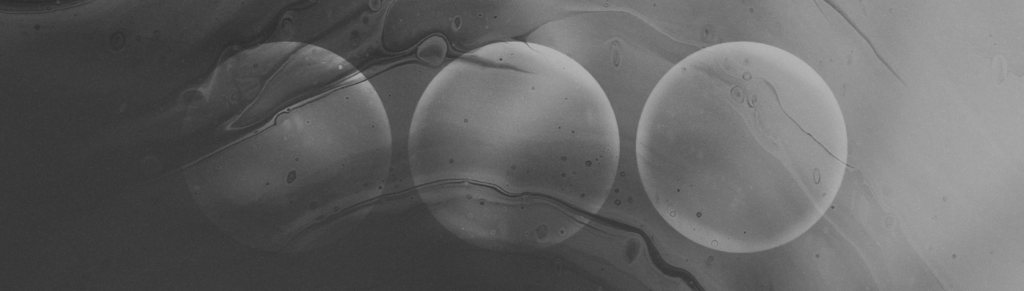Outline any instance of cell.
I'll return each instance as SVG.
<instances>
[{
  "label": "cell",
  "mask_w": 1024,
  "mask_h": 291,
  "mask_svg": "<svg viewBox=\"0 0 1024 291\" xmlns=\"http://www.w3.org/2000/svg\"><path fill=\"white\" fill-rule=\"evenodd\" d=\"M635 153L650 202L674 230L709 249L756 253L798 238L829 209L848 135L834 93L804 60L730 41L658 81Z\"/></svg>",
  "instance_id": "cell-1"
},
{
  "label": "cell",
  "mask_w": 1024,
  "mask_h": 291,
  "mask_svg": "<svg viewBox=\"0 0 1024 291\" xmlns=\"http://www.w3.org/2000/svg\"><path fill=\"white\" fill-rule=\"evenodd\" d=\"M620 129L602 87L565 54L524 40L446 63L407 142L415 191L448 232L487 250L571 238L616 181Z\"/></svg>",
  "instance_id": "cell-2"
},
{
  "label": "cell",
  "mask_w": 1024,
  "mask_h": 291,
  "mask_svg": "<svg viewBox=\"0 0 1024 291\" xmlns=\"http://www.w3.org/2000/svg\"><path fill=\"white\" fill-rule=\"evenodd\" d=\"M232 138L213 159L225 231L250 249L295 254L348 234L384 196L388 116L371 83L328 50L280 42L228 68Z\"/></svg>",
  "instance_id": "cell-3"
},
{
  "label": "cell",
  "mask_w": 1024,
  "mask_h": 291,
  "mask_svg": "<svg viewBox=\"0 0 1024 291\" xmlns=\"http://www.w3.org/2000/svg\"><path fill=\"white\" fill-rule=\"evenodd\" d=\"M402 44L430 37L463 53L520 40L542 25L589 11L591 1H413L397 3Z\"/></svg>",
  "instance_id": "cell-4"
}]
</instances>
